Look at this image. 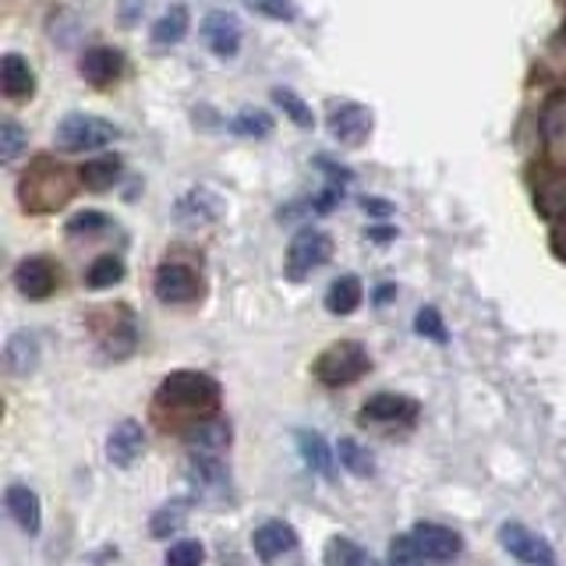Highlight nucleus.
<instances>
[{
	"instance_id": "17",
	"label": "nucleus",
	"mask_w": 566,
	"mask_h": 566,
	"mask_svg": "<svg viewBox=\"0 0 566 566\" xmlns=\"http://www.w3.org/2000/svg\"><path fill=\"white\" fill-rule=\"evenodd\" d=\"M120 71H124V57H120V50H114V46H93L82 57V78L93 82V85L117 82Z\"/></svg>"
},
{
	"instance_id": "16",
	"label": "nucleus",
	"mask_w": 566,
	"mask_h": 566,
	"mask_svg": "<svg viewBox=\"0 0 566 566\" xmlns=\"http://www.w3.org/2000/svg\"><path fill=\"white\" fill-rule=\"evenodd\" d=\"M0 85H4V96L14 103L29 99L35 93L32 64L22 57V53H4V57H0Z\"/></svg>"
},
{
	"instance_id": "9",
	"label": "nucleus",
	"mask_w": 566,
	"mask_h": 566,
	"mask_svg": "<svg viewBox=\"0 0 566 566\" xmlns=\"http://www.w3.org/2000/svg\"><path fill=\"white\" fill-rule=\"evenodd\" d=\"M14 287L29 301H46L53 291H57V270H53V262L43 255L22 259L14 270Z\"/></svg>"
},
{
	"instance_id": "4",
	"label": "nucleus",
	"mask_w": 566,
	"mask_h": 566,
	"mask_svg": "<svg viewBox=\"0 0 566 566\" xmlns=\"http://www.w3.org/2000/svg\"><path fill=\"white\" fill-rule=\"evenodd\" d=\"M333 255V241L326 230H315V227H305L297 230L291 248H287V276L291 280H305L308 273L323 270Z\"/></svg>"
},
{
	"instance_id": "10",
	"label": "nucleus",
	"mask_w": 566,
	"mask_h": 566,
	"mask_svg": "<svg viewBox=\"0 0 566 566\" xmlns=\"http://www.w3.org/2000/svg\"><path fill=\"white\" fill-rule=\"evenodd\" d=\"M371 132V111H365L361 103H340L329 114V135L340 146H361Z\"/></svg>"
},
{
	"instance_id": "28",
	"label": "nucleus",
	"mask_w": 566,
	"mask_h": 566,
	"mask_svg": "<svg viewBox=\"0 0 566 566\" xmlns=\"http://www.w3.org/2000/svg\"><path fill=\"white\" fill-rule=\"evenodd\" d=\"M29 149V135L14 117L0 120V164H14L18 156Z\"/></svg>"
},
{
	"instance_id": "15",
	"label": "nucleus",
	"mask_w": 566,
	"mask_h": 566,
	"mask_svg": "<svg viewBox=\"0 0 566 566\" xmlns=\"http://www.w3.org/2000/svg\"><path fill=\"white\" fill-rule=\"evenodd\" d=\"M185 439H188V447L195 453L217 457V453H223L230 447V424L220 415H212V418L195 421L191 429H185Z\"/></svg>"
},
{
	"instance_id": "24",
	"label": "nucleus",
	"mask_w": 566,
	"mask_h": 566,
	"mask_svg": "<svg viewBox=\"0 0 566 566\" xmlns=\"http://www.w3.org/2000/svg\"><path fill=\"white\" fill-rule=\"evenodd\" d=\"M323 563L326 566H368V556H365V548L358 542L336 535L323 548Z\"/></svg>"
},
{
	"instance_id": "20",
	"label": "nucleus",
	"mask_w": 566,
	"mask_h": 566,
	"mask_svg": "<svg viewBox=\"0 0 566 566\" xmlns=\"http://www.w3.org/2000/svg\"><path fill=\"white\" fill-rule=\"evenodd\" d=\"M78 181L88 191H111L120 181V159L117 156H93V159H85L82 170H78Z\"/></svg>"
},
{
	"instance_id": "31",
	"label": "nucleus",
	"mask_w": 566,
	"mask_h": 566,
	"mask_svg": "<svg viewBox=\"0 0 566 566\" xmlns=\"http://www.w3.org/2000/svg\"><path fill=\"white\" fill-rule=\"evenodd\" d=\"M542 132L548 142H566V93H559L553 103L545 106V114H542Z\"/></svg>"
},
{
	"instance_id": "32",
	"label": "nucleus",
	"mask_w": 566,
	"mask_h": 566,
	"mask_svg": "<svg viewBox=\"0 0 566 566\" xmlns=\"http://www.w3.org/2000/svg\"><path fill=\"white\" fill-rule=\"evenodd\" d=\"M164 563L167 566H202L206 563V548H202V542L185 538V542H177V545L167 548Z\"/></svg>"
},
{
	"instance_id": "26",
	"label": "nucleus",
	"mask_w": 566,
	"mask_h": 566,
	"mask_svg": "<svg viewBox=\"0 0 566 566\" xmlns=\"http://www.w3.org/2000/svg\"><path fill=\"white\" fill-rule=\"evenodd\" d=\"M120 280H124V262L117 255H99L85 270V283L93 291H106V287H114V283H120Z\"/></svg>"
},
{
	"instance_id": "1",
	"label": "nucleus",
	"mask_w": 566,
	"mask_h": 566,
	"mask_svg": "<svg viewBox=\"0 0 566 566\" xmlns=\"http://www.w3.org/2000/svg\"><path fill=\"white\" fill-rule=\"evenodd\" d=\"M156 411L177 418H188L185 429H191L195 421L212 418L220 411V382L206 376V371H170V376L159 382L156 389Z\"/></svg>"
},
{
	"instance_id": "2",
	"label": "nucleus",
	"mask_w": 566,
	"mask_h": 566,
	"mask_svg": "<svg viewBox=\"0 0 566 566\" xmlns=\"http://www.w3.org/2000/svg\"><path fill=\"white\" fill-rule=\"evenodd\" d=\"M371 358L358 340H340L329 344L315 361V379L323 386H350L361 376H368Z\"/></svg>"
},
{
	"instance_id": "7",
	"label": "nucleus",
	"mask_w": 566,
	"mask_h": 566,
	"mask_svg": "<svg viewBox=\"0 0 566 566\" xmlns=\"http://www.w3.org/2000/svg\"><path fill=\"white\" fill-rule=\"evenodd\" d=\"M411 538H415L424 563H439L442 566V563H453L460 553H464V538H460L453 527H442V524H432V521L415 524Z\"/></svg>"
},
{
	"instance_id": "18",
	"label": "nucleus",
	"mask_w": 566,
	"mask_h": 566,
	"mask_svg": "<svg viewBox=\"0 0 566 566\" xmlns=\"http://www.w3.org/2000/svg\"><path fill=\"white\" fill-rule=\"evenodd\" d=\"M35 365H40V340H35V333H14L4 347V368L22 379L29 371H35Z\"/></svg>"
},
{
	"instance_id": "33",
	"label": "nucleus",
	"mask_w": 566,
	"mask_h": 566,
	"mask_svg": "<svg viewBox=\"0 0 566 566\" xmlns=\"http://www.w3.org/2000/svg\"><path fill=\"white\" fill-rule=\"evenodd\" d=\"M106 227H111V220H106L103 212L85 209V212H78V217L67 220V234L71 238H96V234H103Z\"/></svg>"
},
{
	"instance_id": "19",
	"label": "nucleus",
	"mask_w": 566,
	"mask_h": 566,
	"mask_svg": "<svg viewBox=\"0 0 566 566\" xmlns=\"http://www.w3.org/2000/svg\"><path fill=\"white\" fill-rule=\"evenodd\" d=\"M361 301H365V287H361V280L358 276H336L329 283V291H326V312L329 315H350V312H358L361 308Z\"/></svg>"
},
{
	"instance_id": "30",
	"label": "nucleus",
	"mask_w": 566,
	"mask_h": 566,
	"mask_svg": "<svg viewBox=\"0 0 566 566\" xmlns=\"http://www.w3.org/2000/svg\"><path fill=\"white\" fill-rule=\"evenodd\" d=\"M273 99H276V106L283 114H287V120H294L297 128H315V114H312V106L301 99L294 88H276L273 93Z\"/></svg>"
},
{
	"instance_id": "23",
	"label": "nucleus",
	"mask_w": 566,
	"mask_h": 566,
	"mask_svg": "<svg viewBox=\"0 0 566 566\" xmlns=\"http://www.w3.org/2000/svg\"><path fill=\"white\" fill-rule=\"evenodd\" d=\"M188 35V8L174 4L159 22L153 25V43L156 46H177Z\"/></svg>"
},
{
	"instance_id": "13",
	"label": "nucleus",
	"mask_w": 566,
	"mask_h": 566,
	"mask_svg": "<svg viewBox=\"0 0 566 566\" xmlns=\"http://www.w3.org/2000/svg\"><path fill=\"white\" fill-rule=\"evenodd\" d=\"M4 510H8V517L25 531V535H40L43 510H40V495H35L29 485H8Z\"/></svg>"
},
{
	"instance_id": "21",
	"label": "nucleus",
	"mask_w": 566,
	"mask_h": 566,
	"mask_svg": "<svg viewBox=\"0 0 566 566\" xmlns=\"http://www.w3.org/2000/svg\"><path fill=\"white\" fill-rule=\"evenodd\" d=\"M535 206L545 220H566V174H556V177H545L538 185V195H535Z\"/></svg>"
},
{
	"instance_id": "8",
	"label": "nucleus",
	"mask_w": 566,
	"mask_h": 566,
	"mask_svg": "<svg viewBox=\"0 0 566 566\" xmlns=\"http://www.w3.org/2000/svg\"><path fill=\"white\" fill-rule=\"evenodd\" d=\"M415 421H418V400L403 394H376L361 407V424L394 429V424H415Z\"/></svg>"
},
{
	"instance_id": "3",
	"label": "nucleus",
	"mask_w": 566,
	"mask_h": 566,
	"mask_svg": "<svg viewBox=\"0 0 566 566\" xmlns=\"http://www.w3.org/2000/svg\"><path fill=\"white\" fill-rule=\"evenodd\" d=\"M53 138H57V146L67 149V153H85V149L111 146V142L117 138V128L111 120L96 117V114H67L57 124Z\"/></svg>"
},
{
	"instance_id": "6",
	"label": "nucleus",
	"mask_w": 566,
	"mask_h": 566,
	"mask_svg": "<svg viewBox=\"0 0 566 566\" xmlns=\"http://www.w3.org/2000/svg\"><path fill=\"white\" fill-rule=\"evenodd\" d=\"M153 291L156 297L164 301V305H188L202 294V280L199 273L191 270V265H181V262H164L153 276Z\"/></svg>"
},
{
	"instance_id": "38",
	"label": "nucleus",
	"mask_w": 566,
	"mask_h": 566,
	"mask_svg": "<svg viewBox=\"0 0 566 566\" xmlns=\"http://www.w3.org/2000/svg\"><path fill=\"white\" fill-rule=\"evenodd\" d=\"M548 244H553L556 259H563V262H566V220L553 223V234H548Z\"/></svg>"
},
{
	"instance_id": "36",
	"label": "nucleus",
	"mask_w": 566,
	"mask_h": 566,
	"mask_svg": "<svg viewBox=\"0 0 566 566\" xmlns=\"http://www.w3.org/2000/svg\"><path fill=\"white\" fill-rule=\"evenodd\" d=\"M389 563H394V566H424V559H421V553H418V545H415L411 535H400V538L389 542Z\"/></svg>"
},
{
	"instance_id": "29",
	"label": "nucleus",
	"mask_w": 566,
	"mask_h": 566,
	"mask_svg": "<svg viewBox=\"0 0 566 566\" xmlns=\"http://www.w3.org/2000/svg\"><path fill=\"white\" fill-rule=\"evenodd\" d=\"M336 457H340V464H344L350 474H358V478L371 474V468H376V460H371V453L361 447L358 439H350V436H344L340 442H336Z\"/></svg>"
},
{
	"instance_id": "22",
	"label": "nucleus",
	"mask_w": 566,
	"mask_h": 566,
	"mask_svg": "<svg viewBox=\"0 0 566 566\" xmlns=\"http://www.w3.org/2000/svg\"><path fill=\"white\" fill-rule=\"evenodd\" d=\"M135 344H138V333H135V323H132V315L124 318V323L117 326H106L103 333H99V350L106 354V358H128V354L135 350Z\"/></svg>"
},
{
	"instance_id": "12",
	"label": "nucleus",
	"mask_w": 566,
	"mask_h": 566,
	"mask_svg": "<svg viewBox=\"0 0 566 566\" xmlns=\"http://www.w3.org/2000/svg\"><path fill=\"white\" fill-rule=\"evenodd\" d=\"M202 43L217 53V57H234V53L241 50V25H238V18L234 14H227V11H212L206 14V22H202Z\"/></svg>"
},
{
	"instance_id": "39",
	"label": "nucleus",
	"mask_w": 566,
	"mask_h": 566,
	"mask_svg": "<svg viewBox=\"0 0 566 566\" xmlns=\"http://www.w3.org/2000/svg\"><path fill=\"white\" fill-rule=\"evenodd\" d=\"M365 209H371V212H379V217H386V212H389V206H386L382 199H365Z\"/></svg>"
},
{
	"instance_id": "5",
	"label": "nucleus",
	"mask_w": 566,
	"mask_h": 566,
	"mask_svg": "<svg viewBox=\"0 0 566 566\" xmlns=\"http://www.w3.org/2000/svg\"><path fill=\"white\" fill-rule=\"evenodd\" d=\"M500 545L524 566H556V548L521 521H506L500 527Z\"/></svg>"
},
{
	"instance_id": "34",
	"label": "nucleus",
	"mask_w": 566,
	"mask_h": 566,
	"mask_svg": "<svg viewBox=\"0 0 566 566\" xmlns=\"http://www.w3.org/2000/svg\"><path fill=\"white\" fill-rule=\"evenodd\" d=\"M244 4L259 14H265V18H273V22H294L297 18L294 0H244Z\"/></svg>"
},
{
	"instance_id": "14",
	"label": "nucleus",
	"mask_w": 566,
	"mask_h": 566,
	"mask_svg": "<svg viewBox=\"0 0 566 566\" xmlns=\"http://www.w3.org/2000/svg\"><path fill=\"white\" fill-rule=\"evenodd\" d=\"M142 450H146V432H142L138 421H120L111 432V439H106V457L117 468H132L142 457Z\"/></svg>"
},
{
	"instance_id": "37",
	"label": "nucleus",
	"mask_w": 566,
	"mask_h": 566,
	"mask_svg": "<svg viewBox=\"0 0 566 566\" xmlns=\"http://www.w3.org/2000/svg\"><path fill=\"white\" fill-rule=\"evenodd\" d=\"M415 326H418L421 336H429V340H439V344L447 340V326H442V318H439L436 308H421L418 318H415Z\"/></svg>"
},
{
	"instance_id": "25",
	"label": "nucleus",
	"mask_w": 566,
	"mask_h": 566,
	"mask_svg": "<svg viewBox=\"0 0 566 566\" xmlns=\"http://www.w3.org/2000/svg\"><path fill=\"white\" fill-rule=\"evenodd\" d=\"M297 450H301V460H305L312 471L329 474L333 460H329V447H326L323 436H318V432H297Z\"/></svg>"
},
{
	"instance_id": "35",
	"label": "nucleus",
	"mask_w": 566,
	"mask_h": 566,
	"mask_svg": "<svg viewBox=\"0 0 566 566\" xmlns=\"http://www.w3.org/2000/svg\"><path fill=\"white\" fill-rule=\"evenodd\" d=\"M234 132L265 138V135L273 132V120H270V114H262V111H241V114L234 117Z\"/></svg>"
},
{
	"instance_id": "27",
	"label": "nucleus",
	"mask_w": 566,
	"mask_h": 566,
	"mask_svg": "<svg viewBox=\"0 0 566 566\" xmlns=\"http://www.w3.org/2000/svg\"><path fill=\"white\" fill-rule=\"evenodd\" d=\"M185 517H188V503H185V500H174V503H167V506H159V510L153 513V521H149L153 538H170L174 531H181Z\"/></svg>"
},
{
	"instance_id": "11",
	"label": "nucleus",
	"mask_w": 566,
	"mask_h": 566,
	"mask_svg": "<svg viewBox=\"0 0 566 566\" xmlns=\"http://www.w3.org/2000/svg\"><path fill=\"white\" fill-rule=\"evenodd\" d=\"M252 548L262 563H276L297 548V531L287 521H265L252 531Z\"/></svg>"
}]
</instances>
